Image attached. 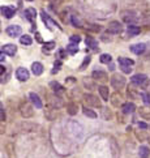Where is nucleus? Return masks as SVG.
I'll use <instances>...</instances> for the list:
<instances>
[{
  "mask_svg": "<svg viewBox=\"0 0 150 158\" xmlns=\"http://www.w3.org/2000/svg\"><path fill=\"white\" fill-rule=\"evenodd\" d=\"M123 31V24L119 21H111L107 26V33L110 34H120Z\"/></svg>",
  "mask_w": 150,
  "mask_h": 158,
  "instance_id": "nucleus-5",
  "label": "nucleus"
},
{
  "mask_svg": "<svg viewBox=\"0 0 150 158\" xmlns=\"http://www.w3.org/2000/svg\"><path fill=\"white\" fill-rule=\"evenodd\" d=\"M146 79H148L146 75H144V73H137V75H133L132 77H131V83H132L133 85L141 86V85L146 81Z\"/></svg>",
  "mask_w": 150,
  "mask_h": 158,
  "instance_id": "nucleus-10",
  "label": "nucleus"
},
{
  "mask_svg": "<svg viewBox=\"0 0 150 158\" xmlns=\"http://www.w3.org/2000/svg\"><path fill=\"white\" fill-rule=\"evenodd\" d=\"M27 2H33V0H27Z\"/></svg>",
  "mask_w": 150,
  "mask_h": 158,
  "instance_id": "nucleus-59",
  "label": "nucleus"
},
{
  "mask_svg": "<svg viewBox=\"0 0 150 158\" xmlns=\"http://www.w3.org/2000/svg\"><path fill=\"white\" fill-rule=\"evenodd\" d=\"M44 115H46V118L48 119V120H55V119L58 118V110L50 108V110H47L46 112H44Z\"/></svg>",
  "mask_w": 150,
  "mask_h": 158,
  "instance_id": "nucleus-29",
  "label": "nucleus"
},
{
  "mask_svg": "<svg viewBox=\"0 0 150 158\" xmlns=\"http://www.w3.org/2000/svg\"><path fill=\"white\" fill-rule=\"evenodd\" d=\"M4 59H5V54L3 51H0V62H4Z\"/></svg>",
  "mask_w": 150,
  "mask_h": 158,
  "instance_id": "nucleus-56",
  "label": "nucleus"
},
{
  "mask_svg": "<svg viewBox=\"0 0 150 158\" xmlns=\"http://www.w3.org/2000/svg\"><path fill=\"white\" fill-rule=\"evenodd\" d=\"M55 47V42L54 41H51V42H46V43H44V47H43V51L44 52H48L50 50H52V48Z\"/></svg>",
  "mask_w": 150,
  "mask_h": 158,
  "instance_id": "nucleus-42",
  "label": "nucleus"
},
{
  "mask_svg": "<svg viewBox=\"0 0 150 158\" xmlns=\"http://www.w3.org/2000/svg\"><path fill=\"white\" fill-rule=\"evenodd\" d=\"M149 154H150V150L148 146H145V145L140 146V149H138V156H140V158H149Z\"/></svg>",
  "mask_w": 150,
  "mask_h": 158,
  "instance_id": "nucleus-30",
  "label": "nucleus"
},
{
  "mask_svg": "<svg viewBox=\"0 0 150 158\" xmlns=\"http://www.w3.org/2000/svg\"><path fill=\"white\" fill-rule=\"evenodd\" d=\"M84 86L86 89H89V90H95L97 89V84H95V81H94L93 79H87V77H85L84 79Z\"/></svg>",
  "mask_w": 150,
  "mask_h": 158,
  "instance_id": "nucleus-26",
  "label": "nucleus"
},
{
  "mask_svg": "<svg viewBox=\"0 0 150 158\" xmlns=\"http://www.w3.org/2000/svg\"><path fill=\"white\" fill-rule=\"evenodd\" d=\"M82 101H84L86 107H97V108H102V103L98 99V97H95L94 94L86 93L82 95Z\"/></svg>",
  "mask_w": 150,
  "mask_h": 158,
  "instance_id": "nucleus-1",
  "label": "nucleus"
},
{
  "mask_svg": "<svg viewBox=\"0 0 150 158\" xmlns=\"http://www.w3.org/2000/svg\"><path fill=\"white\" fill-rule=\"evenodd\" d=\"M59 56L62 58V59L67 58V55H65V51H64V50H59Z\"/></svg>",
  "mask_w": 150,
  "mask_h": 158,
  "instance_id": "nucleus-54",
  "label": "nucleus"
},
{
  "mask_svg": "<svg viewBox=\"0 0 150 158\" xmlns=\"http://www.w3.org/2000/svg\"><path fill=\"white\" fill-rule=\"evenodd\" d=\"M141 88H142L144 90H149V89H150V80H149V79H146L145 83L141 85Z\"/></svg>",
  "mask_w": 150,
  "mask_h": 158,
  "instance_id": "nucleus-47",
  "label": "nucleus"
},
{
  "mask_svg": "<svg viewBox=\"0 0 150 158\" xmlns=\"http://www.w3.org/2000/svg\"><path fill=\"white\" fill-rule=\"evenodd\" d=\"M108 64H110V65H108V69H110V71H114V69H115V65L111 64V63H108Z\"/></svg>",
  "mask_w": 150,
  "mask_h": 158,
  "instance_id": "nucleus-57",
  "label": "nucleus"
},
{
  "mask_svg": "<svg viewBox=\"0 0 150 158\" xmlns=\"http://www.w3.org/2000/svg\"><path fill=\"white\" fill-rule=\"evenodd\" d=\"M31 72L35 76H41L43 73V64L39 62H34L31 64Z\"/></svg>",
  "mask_w": 150,
  "mask_h": 158,
  "instance_id": "nucleus-20",
  "label": "nucleus"
},
{
  "mask_svg": "<svg viewBox=\"0 0 150 158\" xmlns=\"http://www.w3.org/2000/svg\"><path fill=\"white\" fill-rule=\"evenodd\" d=\"M110 83H111V86H112L114 89L116 90H120V89H123L125 84H127V80L123 75H119V73H114L112 75V77L110 79Z\"/></svg>",
  "mask_w": 150,
  "mask_h": 158,
  "instance_id": "nucleus-2",
  "label": "nucleus"
},
{
  "mask_svg": "<svg viewBox=\"0 0 150 158\" xmlns=\"http://www.w3.org/2000/svg\"><path fill=\"white\" fill-rule=\"evenodd\" d=\"M67 112L71 116H75L77 112H79V105L76 102H69L67 105Z\"/></svg>",
  "mask_w": 150,
  "mask_h": 158,
  "instance_id": "nucleus-22",
  "label": "nucleus"
},
{
  "mask_svg": "<svg viewBox=\"0 0 150 158\" xmlns=\"http://www.w3.org/2000/svg\"><path fill=\"white\" fill-rule=\"evenodd\" d=\"M148 140H149V144H150V137H148Z\"/></svg>",
  "mask_w": 150,
  "mask_h": 158,
  "instance_id": "nucleus-58",
  "label": "nucleus"
},
{
  "mask_svg": "<svg viewBox=\"0 0 150 158\" xmlns=\"http://www.w3.org/2000/svg\"><path fill=\"white\" fill-rule=\"evenodd\" d=\"M20 43H21V45H25V46H30L31 43H33V39H31L30 35L25 34V35H21L20 37Z\"/></svg>",
  "mask_w": 150,
  "mask_h": 158,
  "instance_id": "nucleus-33",
  "label": "nucleus"
},
{
  "mask_svg": "<svg viewBox=\"0 0 150 158\" xmlns=\"http://www.w3.org/2000/svg\"><path fill=\"white\" fill-rule=\"evenodd\" d=\"M65 83L67 84H75L76 83V79L75 77H67L65 79Z\"/></svg>",
  "mask_w": 150,
  "mask_h": 158,
  "instance_id": "nucleus-50",
  "label": "nucleus"
},
{
  "mask_svg": "<svg viewBox=\"0 0 150 158\" xmlns=\"http://www.w3.org/2000/svg\"><path fill=\"white\" fill-rule=\"evenodd\" d=\"M50 88H51L54 93L58 94V95H63L65 93V88L62 84H59L58 81H51V83H50Z\"/></svg>",
  "mask_w": 150,
  "mask_h": 158,
  "instance_id": "nucleus-11",
  "label": "nucleus"
},
{
  "mask_svg": "<svg viewBox=\"0 0 150 158\" xmlns=\"http://www.w3.org/2000/svg\"><path fill=\"white\" fill-rule=\"evenodd\" d=\"M82 112H84V115L85 116H87V118H90V119H97V112L95 111H94V110H91V108L90 107H84V108H82Z\"/></svg>",
  "mask_w": 150,
  "mask_h": 158,
  "instance_id": "nucleus-28",
  "label": "nucleus"
},
{
  "mask_svg": "<svg viewBox=\"0 0 150 158\" xmlns=\"http://www.w3.org/2000/svg\"><path fill=\"white\" fill-rule=\"evenodd\" d=\"M20 114H21L22 118L29 119V118H31L33 115H34V108H33V106L30 105L29 102H21V105H20Z\"/></svg>",
  "mask_w": 150,
  "mask_h": 158,
  "instance_id": "nucleus-4",
  "label": "nucleus"
},
{
  "mask_svg": "<svg viewBox=\"0 0 150 158\" xmlns=\"http://www.w3.org/2000/svg\"><path fill=\"white\" fill-rule=\"evenodd\" d=\"M5 55H9V56H14L16 52H17V46L12 45V43H8V45H4L3 46V50H2Z\"/></svg>",
  "mask_w": 150,
  "mask_h": 158,
  "instance_id": "nucleus-16",
  "label": "nucleus"
},
{
  "mask_svg": "<svg viewBox=\"0 0 150 158\" xmlns=\"http://www.w3.org/2000/svg\"><path fill=\"white\" fill-rule=\"evenodd\" d=\"M35 37H37V41L39 42V43H42V42H43V41H42V37H41V34H39V33H38V31L35 33Z\"/></svg>",
  "mask_w": 150,
  "mask_h": 158,
  "instance_id": "nucleus-55",
  "label": "nucleus"
},
{
  "mask_svg": "<svg viewBox=\"0 0 150 158\" xmlns=\"http://www.w3.org/2000/svg\"><path fill=\"white\" fill-rule=\"evenodd\" d=\"M98 91H99V95H101V98L103 101H108V98H110V90L107 86H104V85H101V86H98Z\"/></svg>",
  "mask_w": 150,
  "mask_h": 158,
  "instance_id": "nucleus-24",
  "label": "nucleus"
},
{
  "mask_svg": "<svg viewBox=\"0 0 150 158\" xmlns=\"http://www.w3.org/2000/svg\"><path fill=\"white\" fill-rule=\"evenodd\" d=\"M127 97L132 101H137L140 99V91H138L136 88L133 86H128V90H127Z\"/></svg>",
  "mask_w": 150,
  "mask_h": 158,
  "instance_id": "nucleus-17",
  "label": "nucleus"
},
{
  "mask_svg": "<svg viewBox=\"0 0 150 158\" xmlns=\"http://www.w3.org/2000/svg\"><path fill=\"white\" fill-rule=\"evenodd\" d=\"M85 43H86L87 48H90V50H93V51H97L98 48H99V47H98V42L94 39L93 37H86Z\"/></svg>",
  "mask_w": 150,
  "mask_h": 158,
  "instance_id": "nucleus-23",
  "label": "nucleus"
},
{
  "mask_svg": "<svg viewBox=\"0 0 150 158\" xmlns=\"http://www.w3.org/2000/svg\"><path fill=\"white\" fill-rule=\"evenodd\" d=\"M138 128L140 129H148V124L144 122H138Z\"/></svg>",
  "mask_w": 150,
  "mask_h": 158,
  "instance_id": "nucleus-49",
  "label": "nucleus"
},
{
  "mask_svg": "<svg viewBox=\"0 0 150 158\" xmlns=\"http://www.w3.org/2000/svg\"><path fill=\"white\" fill-rule=\"evenodd\" d=\"M146 50V45L145 43H136V45L131 46V51L135 54V55H142Z\"/></svg>",
  "mask_w": 150,
  "mask_h": 158,
  "instance_id": "nucleus-15",
  "label": "nucleus"
},
{
  "mask_svg": "<svg viewBox=\"0 0 150 158\" xmlns=\"http://www.w3.org/2000/svg\"><path fill=\"white\" fill-rule=\"evenodd\" d=\"M60 68H62V62H60V60H55V63H54V69L51 71V73H52V75L58 73L59 71H60Z\"/></svg>",
  "mask_w": 150,
  "mask_h": 158,
  "instance_id": "nucleus-40",
  "label": "nucleus"
},
{
  "mask_svg": "<svg viewBox=\"0 0 150 158\" xmlns=\"http://www.w3.org/2000/svg\"><path fill=\"white\" fill-rule=\"evenodd\" d=\"M48 105L51 108H55V110H59L64 106V99L58 94H50L48 95Z\"/></svg>",
  "mask_w": 150,
  "mask_h": 158,
  "instance_id": "nucleus-3",
  "label": "nucleus"
},
{
  "mask_svg": "<svg viewBox=\"0 0 150 158\" xmlns=\"http://www.w3.org/2000/svg\"><path fill=\"white\" fill-rule=\"evenodd\" d=\"M120 107H121V112L124 115H129V114H133L136 111V105L133 102H125Z\"/></svg>",
  "mask_w": 150,
  "mask_h": 158,
  "instance_id": "nucleus-12",
  "label": "nucleus"
},
{
  "mask_svg": "<svg viewBox=\"0 0 150 158\" xmlns=\"http://www.w3.org/2000/svg\"><path fill=\"white\" fill-rule=\"evenodd\" d=\"M5 132V122H0V135Z\"/></svg>",
  "mask_w": 150,
  "mask_h": 158,
  "instance_id": "nucleus-48",
  "label": "nucleus"
},
{
  "mask_svg": "<svg viewBox=\"0 0 150 158\" xmlns=\"http://www.w3.org/2000/svg\"><path fill=\"white\" fill-rule=\"evenodd\" d=\"M135 135H136V139L140 140V141H145L149 137V135H148L145 129H140V128H138V131H136Z\"/></svg>",
  "mask_w": 150,
  "mask_h": 158,
  "instance_id": "nucleus-27",
  "label": "nucleus"
},
{
  "mask_svg": "<svg viewBox=\"0 0 150 158\" xmlns=\"http://www.w3.org/2000/svg\"><path fill=\"white\" fill-rule=\"evenodd\" d=\"M148 128H150V126H148Z\"/></svg>",
  "mask_w": 150,
  "mask_h": 158,
  "instance_id": "nucleus-60",
  "label": "nucleus"
},
{
  "mask_svg": "<svg viewBox=\"0 0 150 158\" xmlns=\"http://www.w3.org/2000/svg\"><path fill=\"white\" fill-rule=\"evenodd\" d=\"M102 116L104 120H111V118H112V114H111V111L108 110V108H102Z\"/></svg>",
  "mask_w": 150,
  "mask_h": 158,
  "instance_id": "nucleus-37",
  "label": "nucleus"
},
{
  "mask_svg": "<svg viewBox=\"0 0 150 158\" xmlns=\"http://www.w3.org/2000/svg\"><path fill=\"white\" fill-rule=\"evenodd\" d=\"M111 60H112V56H111L110 54H102V55L99 56V62L103 64H108V63H111Z\"/></svg>",
  "mask_w": 150,
  "mask_h": 158,
  "instance_id": "nucleus-35",
  "label": "nucleus"
},
{
  "mask_svg": "<svg viewBox=\"0 0 150 158\" xmlns=\"http://www.w3.org/2000/svg\"><path fill=\"white\" fill-rule=\"evenodd\" d=\"M140 98H142V102L145 103V105L150 106V93H141Z\"/></svg>",
  "mask_w": 150,
  "mask_h": 158,
  "instance_id": "nucleus-38",
  "label": "nucleus"
},
{
  "mask_svg": "<svg viewBox=\"0 0 150 158\" xmlns=\"http://www.w3.org/2000/svg\"><path fill=\"white\" fill-rule=\"evenodd\" d=\"M120 69H121V72H123V73H127V75H128V73H131L132 72V65H120Z\"/></svg>",
  "mask_w": 150,
  "mask_h": 158,
  "instance_id": "nucleus-43",
  "label": "nucleus"
},
{
  "mask_svg": "<svg viewBox=\"0 0 150 158\" xmlns=\"http://www.w3.org/2000/svg\"><path fill=\"white\" fill-rule=\"evenodd\" d=\"M90 62H91V58L87 55V56H86V58L84 59V62L81 63V65H80V71H84V69H85V68L87 67V65L90 64Z\"/></svg>",
  "mask_w": 150,
  "mask_h": 158,
  "instance_id": "nucleus-39",
  "label": "nucleus"
},
{
  "mask_svg": "<svg viewBox=\"0 0 150 158\" xmlns=\"http://www.w3.org/2000/svg\"><path fill=\"white\" fill-rule=\"evenodd\" d=\"M38 128V126L33 123H29V122H25L21 124V131L22 132H34V131Z\"/></svg>",
  "mask_w": 150,
  "mask_h": 158,
  "instance_id": "nucleus-25",
  "label": "nucleus"
},
{
  "mask_svg": "<svg viewBox=\"0 0 150 158\" xmlns=\"http://www.w3.org/2000/svg\"><path fill=\"white\" fill-rule=\"evenodd\" d=\"M41 17H42V20H43V22L46 24V26L48 28V30H52V26H56V28H59V29H62L59 26V24L56 22V21H54L51 17H50L48 14H46V12H41Z\"/></svg>",
  "mask_w": 150,
  "mask_h": 158,
  "instance_id": "nucleus-7",
  "label": "nucleus"
},
{
  "mask_svg": "<svg viewBox=\"0 0 150 158\" xmlns=\"http://www.w3.org/2000/svg\"><path fill=\"white\" fill-rule=\"evenodd\" d=\"M5 118H7V115H5V111L3 106L0 105V122H5Z\"/></svg>",
  "mask_w": 150,
  "mask_h": 158,
  "instance_id": "nucleus-46",
  "label": "nucleus"
},
{
  "mask_svg": "<svg viewBox=\"0 0 150 158\" xmlns=\"http://www.w3.org/2000/svg\"><path fill=\"white\" fill-rule=\"evenodd\" d=\"M91 79L94 81H99V83H107L108 81V75L101 69H95L91 73Z\"/></svg>",
  "mask_w": 150,
  "mask_h": 158,
  "instance_id": "nucleus-6",
  "label": "nucleus"
},
{
  "mask_svg": "<svg viewBox=\"0 0 150 158\" xmlns=\"http://www.w3.org/2000/svg\"><path fill=\"white\" fill-rule=\"evenodd\" d=\"M21 33H22V29H21V26H18V25H10V26L7 28V34L9 37H12V38L20 37Z\"/></svg>",
  "mask_w": 150,
  "mask_h": 158,
  "instance_id": "nucleus-13",
  "label": "nucleus"
},
{
  "mask_svg": "<svg viewBox=\"0 0 150 158\" xmlns=\"http://www.w3.org/2000/svg\"><path fill=\"white\" fill-rule=\"evenodd\" d=\"M71 22H72V25H73L75 28H82V21L75 14L71 16Z\"/></svg>",
  "mask_w": 150,
  "mask_h": 158,
  "instance_id": "nucleus-34",
  "label": "nucleus"
},
{
  "mask_svg": "<svg viewBox=\"0 0 150 158\" xmlns=\"http://www.w3.org/2000/svg\"><path fill=\"white\" fill-rule=\"evenodd\" d=\"M101 41L102 42H111L112 41V38H111V34L110 33H104V34H102V37H101Z\"/></svg>",
  "mask_w": 150,
  "mask_h": 158,
  "instance_id": "nucleus-44",
  "label": "nucleus"
},
{
  "mask_svg": "<svg viewBox=\"0 0 150 158\" xmlns=\"http://www.w3.org/2000/svg\"><path fill=\"white\" fill-rule=\"evenodd\" d=\"M118 62H119L120 65H133L135 64V62H133L132 59H129V58H119Z\"/></svg>",
  "mask_w": 150,
  "mask_h": 158,
  "instance_id": "nucleus-36",
  "label": "nucleus"
},
{
  "mask_svg": "<svg viewBox=\"0 0 150 158\" xmlns=\"http://www.w3.org/2000/svg\"><path fill=\"white\" fill-rule=\"evenodd\" d=\"M2 13H3V16L5 18H12L13 16H14V13H16V8H13V7H8V5H5V7H2Z\"/></svg>",
  "mask_w": 150,
  "mask_h": 158,
  "instance_id": "nucleus-18",
  "label": "nucleus"
},
{
  "mask_svg": "<svg viewBox=\"0 0 150 158\" xmlns=\"http://www.w3.org/2000/svg\"><path fill=\"white\" fill-rule=\"evenodd\" d=\"M86 29H87L89 31L99 33V31H101V26H99V25H93V24H90V25H87V26H86Z\"/></svg>",
  "mask_w": 150,
  "mask_h": 158,
  "instance_id": "nucleus-41",
  "label": "nucleus"
},
{
  "mask_svg": "<svg viewBox=\"0 0 150 158\" xmlns=\"http://www.w3.org/2000/svg\"><path fill=\"white\" fill-rule=\"evenodd\" d=\"M123 115H124L123 112H121V114H119V112H118V122H120V123H123V122H124V119H123Z\"/></svg>",
  "mask_w": 150,
  "mask_h": 158,
  "instance_id": "nucleus-53",
  "label": "nucleus"
},
{
  "mask_svg": "<svg viewBox=\"0 0 150 158\" xmlns=\"http://www.w3.org/2000/svg\"><path fill=\"white\" fill-rule=\"evenodd\" d=\"M51 4H55V5H59V4H62L63 3V0H48Z\"/></svg>",
  "mask_w": 150,
  "mask_h": 158,
  "instance_id": "nucleus-52",
  "label": "nucleus"
},
{
  "mask_svg": "<svg viewBox=\"0 0 150 158\" xmlns=\"http://www.w3.org/2000/svg\"><path fill=\"white\" fill-rule=\"evenodd\" d=\"M127 33H128L129 37H136L141 33V29L138 28V26L133 25V24H129L128 26H127Z\"/></svg>",
  "mask_w": 150,
  "mask_h": 158,
  "instance_id": "nucleus-21",
  "label": "nucleus"
},
{
  "mask_svg": "<svg viewBox=\"0 0 150 158\" xmlns=\"http://www.w3.org/2000/svg\"><path fill=\"white\" fill-rule=\"evenodd\" d=\"M110 101H111V105H112L114 107H120L124 103L123 95L120 94V91H115V93L111 94L110 95Z\"/></svg>",
  "mask_w": 150,
  "mask_h": 158,
  "instance_id": "nucleus-8",
  "label": "nucleus"
},
{
  "mask_svg": "<svg viewBox=\"0 0 150 158\" xmlns=\"http://www.w3.org/2000/svg\"><path fill=\"white\" fill-rule=\"evenodd\" d=\"M29 98H30V102L33 103V106H34L35 108H42V107H43L42 99H41L39 95H38L37 93H34V91H31V93L29 94Z\"/></svg>",
  "mask_w": 150,
  "mask_h": 158,
  "instance_id": "nucleus-14",
  "label": "nucleus"
},
{
  "mask_svg": "<svg viewBox=\"0 0 150 158\" xmlns=\"http://www.w3.org/2000/svg\"><path fill=\"white\" fill-rule=\"evenodd\" d=\"M37 17V10L34 8H27L25 9V12H24V18H26L27 21H30V22H33V21L35 20Z\"/></svg>",
  "mask_w": 150,
  "mask_h": 158,
  "instance_id": "nucleus-19",
  "label": "nucleus"
},
{
  "mask_svg": "<svg viewBox=\"0 0 150 158\" xmlns=\"http://www.w3.org/2000/svg\"><path fill=\"white\" fill-rule=\"evenodd\" d=\"M138 114H140V116L142 119H145V120H150V110L145 107H140L138 108Z\"/></svg>",
  "mask_w": 150,
  "mask_h": 158,
  "instance_id": "nucleus-31",
  "label": "nucleus"
},
{
  "mask_svg": "<svg viewBox=\"0 0 150 158\" xmlns=\"http://www.w3.org/2000/svg\"><path fill=\"white\" fill-rule=\"evenodd\" d=\"M69 41H71V43H77V45H79V43L81 42V37L80 35H72L69 38Z\"/></svg>",
  "mask_w": 150,
  "mask_h": 158,
  "instance_id": "nucleus-45",
  "label": "nucleus"
},
{
  "mask_svg": "<svg viewBox=\"0 0 150 158\" xmlns=\"http://www.w3.org/2000/svg\"><path fill=\"white\" fill-rule=\"evenodd\" d=\"M5 72H7V68H5L4 65H2V64H0V76H3Z\"/></svg>",
  "mask_w": 150,
  "mask_h": 158,
  "instance_id": "nucleus-51",
  "label": "nucleus"
},
{
  "mask_svg": "<svg viewBox=\"0 0 150 158\" xmlns=\"http://www.w3.org/2000/svg\"><path fill=\"white\" fill-rule=\"evenodd\" d=\"M16 77H17L18 81H22V83H24V81L29 80L30 73H29V71H27L26 68L20 67V68H17V71H16Z\"/></svg>",
  "mask_w": 150,
  "mask_h": 158,
  "instance_id": "nucleus-9",
  "label": "nucleus"
},
{
  "mask_svg": "<svg viewBox=\"0 0 150 158\" xmlns=\"http://www.w3.org/2000/svg\"><path fill=\"white\" fill-rule=\"evenodd\" d=\"M67 52H69L71 55H75V54L79 52V46H77V43H69L68 46H67Z\"/></svg>",
  "mask_w": 150,
  "mask_h": 158,
  "instance_id": "nucleus-32",
  "label": "nucleus"
}]
</instances>
